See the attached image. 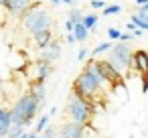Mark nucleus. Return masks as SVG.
Wrapping results in <instances>:
<instances>
[{
  "instance_id": "obj_9",
  "label": "nucleus",
  "mask_w": 148,
  "mask_h": 138,
  "mask_svg": "<svg viewBox=\"0 0 148 138\" xmlns=\"http://www.w3.org/2000/svg\"><path fill=\"white\" fill-rule=\"evenodd\" d=\"M59 55H61V45H59L57 41H49V43L41 49V59H43V61L53 63V61L59 59Z\"/></svg>"
},
{
  "instance_id": "obj_15",
  "label": "nucleus",
  "mask_w": 148,
  "mask_h": 138,
  "mask_svg": "<svg viewBox=\"0 0 148 138\" xmlns=\"http://www.w3.org/2000/svg\"><path fill=\"white\" fill-rule=\"evenodd\" d=\"M87 33H89V31H87L81 23H77V25L73 27V35H75L77 41H85V39H87Z\"/></svg>"
},
{
  "instance_id": "obj_24",
  "label": "nucleus",
  "mask_w": 148,
  "mask_h": 138,
  "mask_svg": "<svg viewBox=\"0 0 148 138\" xmlns=\"http://www.w3.org/2000/svg\"><path fill=\"white\" fill-rule=\"evenodd\" d=\"M18 138H41V134H37V132H31V134H27V132H23Z\"/></svg>"
},
{
  "instance_id": "obj_18",
  "label": "nucleus",
  "mask_w": 148,
  "mask_h": 138,
  "mask_svg": "<svg viewBox=\"0 0 148 138\" xmlns=\"http://www.w3.org/2000/svg\"><path fill=\"white\" fill-rule=\"evenodd\" d=\"M120 12H122V6H120V4L103 6V16H110V14H120Z\"/></svg>"
},
{
  "instance_id": "obj_23",
  "label": "nucleus",
  "mask_w": 148,
  "mask_h": 138,
  "mask_svg": "<svg viewBox=\"0 0 148 138\" xmlns=\"http://www.w3.org/2000/svg\"><path fill=\"white\" fill-rule=\"evenodd\" d=\"M41 138H55V128H49V126H47V128L43 130V136H41Z\"/></svg>"
},
{
  "instance_id": "obj_35",
  "label": "nucleus",
  "mask_w": 148,
  "mask_h": 138,
  "mask_svg": "<svg viewBox=\"0 0 148 138\" xmlns=\"http://www.w3.org/2000/svg\"><path fill=\"white\" fill-rule=\"evenodd\" d=\"M0 138H2V136H0Z\"/></svg>"
},
{
  "instance_id": "obj_3",
  "label": "nucleus",
  "mask_w": 148,
  "mask_h": 138,
  "mask_svg": "<svg viewBox=\"0 0 148 138\" xmlns=\"http://www.w3.org/2000/svg\"><path fill=\"white\" fill-rule=\"evenodd\" d=\"M39 110H41V104L35 100V95L25 93L23 97H18V102L10 110V122L27 126V124H31V120L37 116Z\"/></svg>"
},
{
  "instance_id": "obj_34",
  "label": "nucleus",
  "mask_w": 148,
  "mask_h": 138,
  "mask_svg": "<svg viewBox=\"0 0 148 138\" xmlns=\"http://www.w3.org/2000/svg\"><path fill=\"white\" fill-rule=\"evenodd\" d=\"M51 2H53V4H57V2H61V0H51Z\"/></svg>"
},
{
  "instance_id": "obj_1",
  "label": "nucleus",
  "mask_w": 148,
  "mask_h": 138,
  "mask_svg": "<svg viewBox=\"0 0 148 138\" xmlns=\"http://www.w3.org/2000/svg\"><path fill=\"white\" fill-rule=\"evenodd\" d=\"M101 83L106 85V81L99 77V73H97L95 65H93V63H89V65L79 73V77L75 79V83H73V93H75V95H79L81 100H85V102L93 104V100L99 95Z\"/></svg>"
},
{
  "instance_id": "obj_25",
  "label": "nucleus",
  "mask_w": 148,
  "mask_h": 138,
  "mask_svg": "<svg viewBox=\"0 0 148 138\" xmlns=\"http://www.w3.org/2000/svg\"><path fill=\"white\" fill-rule=\"evenodd\" d=\"M103 0H91V8H103Z\"/></svg>"
},
{
  "instance_id": "obj_6",
  "label": "nucleus",
  "mask_w": 148,
  "mask_h": 138,
  "mask_svg": "<svg viewBox=\"0 0 148 138\" xmlns=\"http://www.w3.org/2000/svg\"><path fill=\"white\" fill-rule=\"evenodd\" d=\"M93 130L89 124H77V122H65L59 130V138H91Z\"/></svg>"
},
{
  "instance_id": "obj_33",
  "label": "nucleus",
  "mask_w": 148,
  "mask_h": 138,
  "mask_svg": "<svg viewBox=\"0 0 148 138\" xmlns=\"http://www.w3.org/2000/svg\"><path fill=\"white\" fill-rule=\"evenodd\" d=\"M136 2H138V4L142 6V4H146V2H148V0H136Z\"/></svg>"
},
{
  "instance_id": "obj_29",
  "label": "nucleus",
  "mask_w": 148,
  "mask_h": 138,
  "mask_svg": "<svg viewBox=\"0 0 148 138\" xmlns=\"http://www.w3.org/2000/svg\"><path fill=\"white\" fill-rule=\"evenodd\" d=\"M67 43H69V45L77 43V39H75V35H73V33H69V35H67Z\"/></svg>"
},
{
  "instance_id": "obj_13",
  "label": "nucleus",
  "mask_w": 148,
  "mask_h": 138,
  "mask_svg": "<svg viewBox=\"0 0 148 138\" xmlns=\"http://www.w3.org/2000/svg\"><path fill=\"white\" fill-rule=\"evenodd\" d=\"M8 124H10V110L0 108V136L2 138H4V134L8 130Z\"/></svg>"
},
{
  "instance_id": "obj_10",
  "label": "nucleus",
  "mask_w": 148,
  "mask_h": 138,
  "mask_svg": "<svg viewBox=\"0 0 148 138\" xmlns=\"http://www.w3.org/2000/svg\"><path fill=\"white\" fill-rule=\"evenodd\" d=\"M33 4V0H12L10 2V6H8V12L12 14V16H25L27 14V10H29V6Z\"/></svg>"
},
{
  "instance_id": "obj_19",
  "label": "nucleus",
  "mask_w": 148,
  "mask_h": 138,
  "mask_svg": "<svg viewBox=\"0 0 148 138\" xmlns=\"http://www.w3.org/2000/svg\"><path fill=\"white\" fill-rule=\"evenodd\" d=\"M47 124H49V114H43V116H41V120H39V124H37V128H35V132H37V134H41V132L47 128Z\"/></svg>"
},
{
  "instance_id": "obj_27",
  "label": "nucleus",
  "mask_w": 148,
  "mask_h": 138,
  "mask_svg": "<svg viewBox=\"0 0 148 138\" xmlns=\"http://www.w3.org/2000/svg\"><path fill=\"white\" fill-rule=\"evenodd\" d=\"M130 39H134L132 33H120V41H130Z\"/></svg>"
},
{
  "instance_id": "obj_28",
  "label": "nucleus",
  "mask_w": 148,
  "mask_h": 138,
  "mask_svg": "<svg viewBox=\"0 0 148 138\" xmlns=\"http://www.w3.org/2000/svg\"><path fill=\"white\" fill-rule=\"evenodd\" d=\"M136 16H140V19H142V21H148V10H144V8H140V10H138V14H136Z\"/></svg>"
},
{
  "instance_id": "obj_16",
  "label": "nucleus",
  "mask_w": 148,
  "mask_h": 138,
  "mask_svg": "<svg viewBox=\"0 0 148 138\" xmlns=\"http://www.w3.org/2000/svg\"><path fill=\"white\" fill-rule=\"evenodd\" d=\"M81 25L89 31V29H93V27L97 25V16H95V14H87V16H83V19H81Z\"/></svg>"
},
{
  "instance_id": "obj_21",
  "label": "nucleus",
  "mask_w": 148,
  "mask_h": 138,
  "mask_svg": "<svg viewBox=\"0 0 148 138\" xmlns=\"http://www.w3.org/2000/svg\"><path fill=\"white\" fill-rule=\"evenodd\" d=\"M110 47H112V43H99V45L93 49V55H97V53H103V51H110Z\"/></svg>"
},
{
  "instance_id": "obj_20",
  "label": "nucleus",
  "mask_w": 148,
  "mask_h": 138,
  "mask_svg": "<svg viewBox=\"0 0 148 138\" xmlns=\"http://www.w3.org/2000/svg\"><path fill=\"white\" fill-rule=\"evenodd\" d=\"M81 19H83V14L77 10V8H73V10H69V21H73L75 25L77 23H81Z\"/></svg>"
},
{
  "instance_id": "obj_8",
  "label": "nucleus",
  "mask_w": 148,
  "mask_h": 138,
  "mask_svg": "<svg viewBox=\"0 0 148 138\" xmlns=\"http://www.w3.org/2000/svg\"><path fill=\"white\" fill-rule=\"evenodd\" d=\"M132 71H138V73H142V75H146L148 77V51H136V53H132V57H130V65H128Z\"/></svg>"
},
{
  "instance_id": "obj_22",
  "label": "nucleus",
  "mask_w": 148,
  "mask_h": 138,
  "mask_svg": "<svg viewBox=\"0 0 148 138\" xmlns=\"http://www.w3.org/2000/svg\"><path fill=\"white\" fill-rule=\"evenodd\" d=\"M120 33H122V31H118V29H110V31H108V37H110L112 41H118V39H120Z\"/></svg>"
},
{
  "instance_id": "obj_26",
  "label": "nucleus",
  "mask_w": 148,
  "mask_h": 138,
  "mask_svg": "<svg viewBox=\"0 0 148 138\" xmlns=\"http://www.w3.org/2000/svg\"><path fill=\"white\" fill-rule=\"evenodd\" d=\"M73 27H75V23L67 19V23H65V31H67V33H73Z\"/></svg>"
},
{
  "instance_id": "obj_4",
  "label": "nucleus",
  "mask_w": 148,
  "mask_h": 138,
  "mask_svg": "<svg viewBox=\"0 0 148 138\" xmlns=\"http://www.w3.org/2000/svg\"><path fill=\"white\" fill-rule=\"evenodd\" d=\"M67 112L71 116L73 122L77 124H89L91 122V114H93V104L81 100L79 95H71L69 102H67Z\"/></svg>"
},
{
  "instance_id": "obj_31",
  "label": "nucleus",
  "mask_w": 148,
  "mask_h": 138,
  "mask_svg": "<svg viewBox=\"0 0 148 138\" xmlns=\"http://www.w3.org/2000/svg\"><path fill=\"white\" fill-rule=\"evenodd\" d=\"M10 2H12V0H0V6H2V8H6V10H8V6H10Z\"/></svg>"
},
{
  "instance_id": "obj_32",
  "label": "nucleus",
  "mask_w": 148,
  "mask_h": 138,
  "mask_svg": "<svg viewBox=\"0 0 148 138\" xmlns=\"http://www.w3.org/2000/svg\"><path fill=\"white\" fill-rule=\"evenodd\" d=\"M61 2H65V4H69V6H73V4H75V0H61Z\"/></svg>"
},
{
  "instance_id": "obj_5",
  "label": "nucleus",
  "mask_w": 148,
  "mask_h": 138,
  "mask_svg": "<svg viewBox=\"0 0 148 138\" xmlns=\"http://www.w3.org/2000/svg\"><path fill=\"white\" fill-rule=\"evenodd\" d=\"M112 55H110V63L114 65L116 71L124 73L130 65V57H132V49L128 43H118V45H112L110 47Z\"/></svg>"
},
{
  "instance_id": "obj_12",
  "label": "nucleus",
  "mask_w": 148,
  "mask_h": 138,
  "mask_svg": "<svg viewBox=\"0 0 148 138\" xmlns=\"http://www.w3.org/2000/svg\"><path fill=\"white\" fill-rule=\"evenodd\" d=\"M33 41H35V47L43 49L49 41H53V35H51V29H45V31H39L33 35Z\"/></svg>"
},
{
  "instance_id": "obj_30",
  "label": "nucleus",
  "mask_w": 148,
  "mask_h": 138,
  "mask_svg": "<svg viewBox=\"0 0 148 138\" xmlns=\"http://www.w3.org/2000/svg\"><path fill=\"white\" fill-rule=\"evenodd\" d=\"M85 57H87V49H81V51H79V55H77V59H79V61H83Z\"/></svg>"
},
{
  "instance_id": "obj_7",
  "label": "nucleus",
  "mask_w": 148,
  "mask_h": 138,
  "mask_svg": "<svg viewBox=\"0 0 148 138\" xmlns=\"http://www.w3.org/2000/svg\"><path fill=\"white\" fill-rule=\"evenodd\" d=\"M93 65H95L99 77H101L110 87H118V85L122 83V73L116 71L114 65H112L110 61H93Z\"/></svg>"
},
{
  "instance_id": "obj_14",
  "label": "nucleus",
  "mask_w": 148,
  "mask_h": 138,
  "mask_svg": "<svg viewBox=\"0 0 148 138\" xmlns=\"http://www.w3.org/2000/svg\"><path fill=\"white\" fill-rule=\"evenodd\" d=\"M23 132H25V126H23V124L10 122V124H8V130H6V134H4V138H18Z\"/></svg>"
},
{
  "instance_id": "obj_11",
  "label": "nucleus",
  "mask_w": 148,
  "mask_h": 138,
  "mask_svg": "<svg viewBox=\"0 0 148 138\" xmlns=\"http://www.w3.org/2000/svg\"><path fill=\"white\" fill-rule=\"evenodd\" d=\"M29 93H31V95H35V100L43 106L45 95H47V89H45L43 81H31V91H29Z\"/></svg>"
},
{
  "instance_id": "obj_2",
  "label": "nucleus",
  "mask_w": 148,
  "mask_h": 138,
  "mask_svg": "<svg viewBox=\"0 0 148 138\" xmlns=\"http://www.w3.org/2000/svg\"><path fill=\"white\" fill-rule=\"evenodd\" d=\"M51 25H53V19H51V14L43 8L41 2H33V4L29 6L27 14L23 16V27H25V31L31 33V35L39 33V31H45V29H51Z\"/></svg>"
},
{
  "instance_id": "obj_17",
  "label": "nucleus",
  "mask_w": 148,
  "mask_h": 138,
  "mask_svg": "<svg viewBox=\"0 0 148 138\" xmlns=\"http://www.w3.org/2000/svg\"><path fill=\"white\" fill-rule=\"evenodd\" d=\"M136 29H140V31H148V21H142L140 16H136V14H132V21H130Z\"/></svg>"
}]
</instances>
